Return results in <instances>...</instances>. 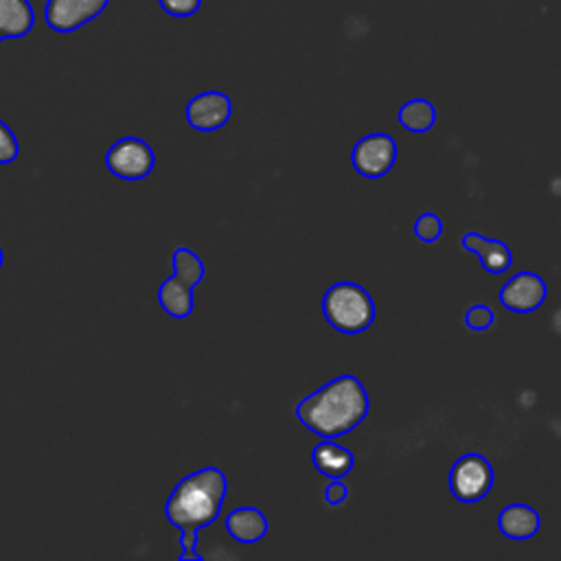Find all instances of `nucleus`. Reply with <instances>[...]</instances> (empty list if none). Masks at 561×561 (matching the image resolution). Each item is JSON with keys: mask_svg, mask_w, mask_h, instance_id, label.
<instances>
[{"mask_svg": "<svg viewBox=\"0 0 561 561\" xmlns=\"http://www.w3.org/2000/svg\"><path fill=\"white\" fill-rule=\"evenodd\" d=\"M368 394L353 375H340L296 405L298 421L322 438H337L355 430L368 414Z\"/></svg>", "mask_w": 561, "mask_h": 561, "instance_id": "obj_1", "label": "nucleus"}, {"mask_svg": "<svg viewBox=\"0 0 561 561\" xmlns=\"http://www.w3.org/2000/svg\"><path fill=\"white\" fill-rule=\"evenodd\" d=\"M226 486V476L217 467H204L182 478L164 502L169 524L180 533H199L219 517Z\"/></svg>", "mask_w": 561, "mask_h": 561, "instance_id": "obj_2", "label": "nucleus"}, {"mask_svg": "<svg viewBox=\"0 0 561 561\" xmlns=\"http://www.w3.org/2000/svg\"><path fill=\"white\" fill-rule=\"evenodd\" d=\"M322 313L333 329L355 335L375 322V302L362 285L340 280L324 291Z\"/></svg>", "mask_w": 561, "mask_h": 561, "instance_id": "obj_3", "label": "nucleus"}, {"mask_svg": "<svg viewBox=\"0 0 561 561\" xmlns=\"http://www.w3.org/2000/svg\"><path fill=\"white\" fill-rule=\"evenodd\" d=\"M493 486V467L480 454H462L449 469V491L458 502L482 500Z\"/></svg>", "mask_w": 561, "mask_h": 561, "instance_id": "obj_4", "label": "nucleus"}, {"mask_svg": "<svg viewBox=\"0 0 561 561\" xmlns=\"http://www.w3.org/2000/svg\"><path fill=\"white\" fill-rule=\"evenodd\" d=\"M153 164V149L136 136H125L116 140L105 153V167L112 175L121 180H142L151 173Z\"/></svg>", "mask_w": 561, "mask_h": 561, "instance_id": "obj_5", "label": "nucleus"}, {"mask_svg": "<svg viewBox=\"0 0 561 561\" xmlns=\"http://www.w3.org/2000/svg\"><path fill=\"white\" fill-rule=\"evenodd\" d=\"M397 160V142L390 134L375 131L368 136H362L351 153L353 169L368 180L383 178Z\"/></svg>", "mask_w": 561, "mask_h": 561, "instance_id": "obj_6", "label": "nucleus"}, {"mask_svg": "<svg viewBox=\"0 0 561 561\" xmlns=\"http://www.w3.org/2000/svg\"><path fill=\"white\" fill-rule=\"evenodd\" d=\"M186 123L197 131L221 129L232 116V101L219 90H206L195 94L186 103Z\"/></svg>", "mask_w": 561, "mask_h": 561, "instance_id": "obj_7", "label": "nucleus"}, {"mask_svg": "<svg viewBox=\"0 0 561 561\" xmlns=\"http://www.w3.org/2000/svg\"><path fill=\"white\" fill-rule=\"evenodd\" d=\"M548 287L535 272H517L500 289V305L515 313H530L546 300Z\"/></svg>", "mask_w": 561, "mask_h": 561, "instance_id": "obj_8", "label": "nucleus"}, {"mask_svg": "<svg viewBox=\"0 0 561 561\" xmlns=\"http://www.w3.org/2000/svg\"><path fill=\"white\" fill-rule=\"evenodd\" d=\"M110 0H46V24L57 33H72L103 13Z\"/></svg>", "mask_w": 561, "mask_h": 561, "instance_id": "obj_9", "label": "nucleus"}, {"mask_svg": "<svg viewBox=\"0 0 561 561\" xmlns=\"http://www.w3.org/2000/svg\"><path fill=\"white\" fill-rule=\"evenodd\" d=\"M460 245L467 252L478 254L482 267L489 274H502V272H506L513 265V254H511L508 245L504 241H500V239H486V237H482L478 232H467L460 239Z\"/></svg>", "mask_w": 561, "mask_h": 561, "instance_id": "obj_10", "label": "nucleus"}, {"mask_svg": "<svg viewBox=\"0 0 561 561\" xmlns=\"http://www.w3.org/2000/svg\"><path fill=\"white\" fill-rule=\"evenodd\" d=\"M539 524H541L539 513L533 506L519 504V502L504 506L497 515L500 533L515 541H524V539H530L533 535H537Z\"/></svg>", "mask_w": 561, "mask_h": 561, "instance_id": "obj_11", "label": "nucleus"}, {"mask_svg": "<svg viewBox=\"0 0 561 561\" xmlns=\"http://www.w3.org/2000/svg\"><path fill=\"white\" fill-rule=\"evenodd\" d=\"M226 530L239 543H254L267 535L270 524H267V517L259 508L239 506L228 513Z\"/></svg>", "mask_w": 561, "mask_h": 561, "instance_id": "obj_12", "label": "nucleus"}, {"mask_svg": "<svg viewBox=\"0 0 561 561\" xmlns=\"http://www.w3.org/2000/svg\"><path fill=\"white\" fill-rule=\"evenodd\" d=\"M311 462L327 478H344L353 469V454L331 438H324L313 447Z\"/></svg>", "mask_w": 561, "mask_h": 561, "instance_id": "obj_13", "label": "nucleus"}, {"mask_svg": "<svg viewBox=\"0 0 561 561\" xmlns=\"http://www.w3.org/2000/svg\"><path fill=\"white\" fill-rule=\"evenodd\" d=\"M158 302L167 316L182 320L193 311V287L180 280L175 274H171L158 287Z\"/></svg>", "mask_w": 561, "mask_h": 561, "instance_id": "obj_14", "label": "nucleus"}, {"mask_svg": "<svg viewBox=\"0 0 561 561\" xmlns=\"http://www.w3.org/2000/svg\"><path fill=\"white\" fill-rule=\"evenodd\" d=\"M35 24V13L28 0H0V33L2 37H24Z\"/></svg>", "mask_w": 561, "mask_h": 561, "instance_id": "obj_15", "label": "nucleus"}, {"mask_svg": "<svg viewBox=\"0 0 561 561\" xmlns=\"http://www.w3.org/2000/svg\"><path fill=\"white\" fill-rule=\"evenodd\" d=\"M397 121L412 134H425L436 123V107L427 99H410L399 107Z\"/></svg>", "mask_w": 561, "mask_h": 561, "instance_id": "obj_16", "label": "nucleus"}, {"mask_svg": "<svg viewBox=\"0 0 561 561\" xmlns=\"http://www.w3.org/2000/svg\"><path fill=\"white\" fill-rule=\"evenodd\" d=\"M171 261H173V274L184 280L186 285L191 287H197L204 278V263L202 259L188 250V248H175L173 254H171Z\"/></svg>", "mask_w": 561, "mask_h": 561, "instance_id": "obj_17", "label": "nucleus"}, {"mask_svg": "<svg viewBox=\"0 0 561 561\" xmlns=\"http://www.w3.org/2000/svg\"><path fill=\"white\" fill-rule=\"evenodd\" d=\"M443 234V219L434 213H423L414 221V237L423 243H434Z\"/></svg>", "mask_w": 561, "mask_h": 561, "instance_id": "obj_18", "label": "nucleus"}, {"mask_svg": "<svg viewBox=\"0 0 561 561\" xmlns=\"http://www.w3.org/2000/svg\"><path fill=\"white\" fill-rule=\"evenodd\" d=\"M493 322H495V313L486 305H473L465 313V324L471 331H486V329H491Z\"/></svg>", "mask_w": 561, "mask_h": 561, "instance_id": "obj_19", "label": "nucleus"}, {"mask_svg": "<svg viewBox=\"0 0 561 561\" xmlns=\"http://www.w3.org/2000/svg\"><path fill=\"white\" fill-rule=\"evenodd\" d=\"M20 145L15 134L0 121V164H9L18 158Z\"/></svg>", "mask_w": 561, "mask_h": 561, "instance_id": "obj_20", "label": "nucleus"}, {"mask_svg": "<svg viewBox=\"0 0 561 561\" xmlns=\"http://www.w3.org/2000/svg\"><path fill=\"white\" fill-rule=\"evenodd\" d=\"M160 7L173 18H188L195 15L202 7V0H158Z\"/></svg>", "mask_w": 561, "mask_h": 561, "instance_id": "obj_21", "label": "nucleus"}, {"mask_svg": "<svg viewBox=\"0 0 561 561\" xmlns=\"http://www.w3.org/2000/svg\"><path fill=\"white\" fill-rule=\"evenodd\" d=\"M348 497V486L342 482V478H331V482L324 489V500L329 506H340Z\"/></svg>", "mask_w": 561, "mask_h": 561, "instance_id": "obj_22", "label": "nucleus"}, {"mask_svg": "<svg viewBox=\"0 0 561 561\" xmlns=\"http://www.w3.org/2000/svg\"><path fill=\"white\" fill-rule=\"evenodd\" d=\"M2 259H4V256H2V248H0V267H2Z\"/></svg>", "mask_w": 561, "mask_h": 561, "instance_id": "obj_23", "label": "nucleus"}, {"mask_svg": "<svg viewBox=\"0 0 561 561\" xmlns=\"http://www.w3.org/2000/svg\"><path fill=\"white\" fill-rule=\"evenodd\" d=\"M0 39H2V33H0Z\"/></svg>", "mask_w": 561, "mask_h": 561, "instance_id": "obj_24", "label": "nucleus"}]
</instances>
